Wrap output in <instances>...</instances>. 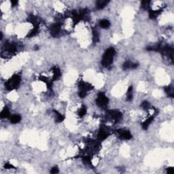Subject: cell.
<instances>
[{"label": "cell", "mask_w": 174, "mask_h": 174, "mask_svg": "<svg viewBox=\"0 0 174 174\" xmlns=\"http://www.w3.org/2000/svg\"><path fill=\"white\" fill-rule=\"evenodd\" d=\"M108 136L109 133L107 132V130L103 127H101L97 134L98 139H99L100 141H102V140H104V139H106Z\"/></svg>", "instance_id": "8"}, {"label": "cell", "mask_w": 174, "mask_h": 174, "mask_svg": "<svg viewBox=\"0 0 174 174\" xmlns=\"http://www.w3.org/2000/svg\"><path fill=\"white\" fill-rule=\"evenodd\" d=\"M108 3V1H103V0H102V1H99V2H97V8L98 10L103 9V8L105 7V6H106Z\"/></svg>", "instance_id": "15"}, {"label": "cell", "mask_w": 174, "mask_h": 174, "mask_svg": "<svg viewBox=\"0 0 174 174\" xmlns=\"http://www.w3.org/2000/svg\"><path fill=\"white\" fill-rule=\"evenodd\" d=\"M137 67H138V64H137V63H133L129 61H126V62L123 64V68H124V70L135 69V68H137Z\"/></svg>", "instance_id": "9"}, {"label": "cell", "mask_w": 174, "mask_h": 174, "mask_svg": "<svg viewBox=\"0 0 174 174\" xmlns=\"http://www.w3.org/2000/svg\"><path fill=\"white\" fill-rule=\"evenodd\" d=\"M107 116L114 120L115 122H118L122 118V114L118 111H114V110H110L107 112Z\"/></svg>", "instance_id": "5"}, {"label": "cell", "mask_w": 174, "mask_h": 174, "mask_svg": "<svg viewBox=\"0 0 174 174\" xmlns=\"http://www.w3.org/2000/svg\"><path fill=\"white\" fill-rule=\"evenodd\" d=\"M99 25L101 28L103 29H107L110 26V23L109 20L106 19L101 20L99 23Z\"/></svg>", "instance_id": "14"}, {"label": "cell", "mask_w": 174, "mask_h": 174, "mask_svg": "<svg viewBox=\"0 0 174 174\" xmlns=\"http://www.w3.org/2000/svg\"><path fill=\"white\" fill-rule=\"evenodd\" d=\"M20 80H21L20 76L17 75V74L14 75L12 78H10L5 83V86L6 88V89H8V91L14 90L19 86Z\"/></svg>", "instance_id": "2"}, {"label": "cell", "mask_w": 174, "mask_h": 174, "mask_svg": "<svg viewBox=\"0 0 174 174\" xmlns=\"http://www.w3.org/2000/svg\"><path fill=\"white\" fill-rule=\"evenodd\" d=\"M50 173L53 174L58 173H59V169H58L57 167H54L52 168V169L50 171Z\"/></svg>", "instance_id": "24"}, {"label": "cell", "mask_w": 174, "mask_h": 174, "mask_svg": "<svg viewBox=\"0 0 174 174\" xmlns=\"http://www.w3.org/2000/svg\"><path fill=\"white\" fill-rule=\"evenodd\" d=\"M54 112L56 114V120H57V122H61L64 120V119H65L64 116L62 115L61 113H59V112L56 111V110H54Z\"/></svg>", "instance_id": "17"}, {"label": "cell", "mask_w": 174, "mask_h": 174, "mask_svg": "<svg viewBox=\"0 0 174 174\" xmlns=\"http://www.w3.org/2000/svg\"><path fill=\"white\" fill-rule=\"evenodd\" d=\"M52 72H53V79L52 80H57L58 79L61 77V72H60V70H59V68H57V67H54V68H52Z\"/></svg>", "instance_id": "10"}, {"label": "cell", "mask_w": 174, "mask_h": 174, "mask_svg": "<svg viewBox=\"0 0 174 174\" xmlns=\"http://www.w3.org/2000/svg\"><path fill=\"white\" fill-rule=\"evenodd\" d=\"M167 173L169 174H172L174 173V169L173 167H169L167 169Z\"/></svg>", "instance_id": "26"}, {"label": "cell", "mask_w": 174, "mask_h": 174, "mask_svg": "<svg viewBox=\"0 0 174 174\" xmlns=\"http://www.w3.org/2000/svg\"><path fill=\"white\" fill-rule=\"evenodd\" d=\"M117 132L118 133L119 137L120 139L128 140V139H130L132 137V135H131V134H130V133L128 130L120 129V130H118Z\"/></svg>", "instance_id": "7"}, {"label": "cell", "mask_w": 174, "mask_h": 174, "mask_svg": "<svg viewBox=\"0 0 174 174\" xmlns=\"http://www.w3.org/2000/svg\"><path fill=\"white\" fill-rule=\"evenodd\" d=\"M61 24L59 23H55V24H53L52 26L50 27V34L52 35V36H57L59 33L61 32Z\"/></svg>", "instance_id": "6"}, {"label": "cell", "mask_w": 174, "mask_h": 174, "mask_svg": "<svg viewBox=\"0 0 174 174\" xmlns=\"http://www.w3.org/2000/svg\"><path fill=\"white\" fill-rule=\"evenodd\" d=\"M150 3V2H149V1H144V2H141V7L144 9L147 10V9H148V8H149Z\"/></svg>", "instance_id": "22"}, {"label": "cell", "mask_w": 174, "mask_h": 174, "mask_svg": "<svg viewBox=\"0 0 174 174\" xmlns=\"http://www.w3.org/2000/svg\"><path fill=\"white\" fill-rule=\"evenodd\" d=\"M20 120H21V117L19 115L14 114V115H12L11 116L10 122H12V124H16L20 121Z\"/></svg>", "instance_id": "11"}, {"label": "cell", "mask_w": 174, "mask_h": 174, "mask_svg": "<svg viewBox=\"0 0 174 174\" xmlns=\"http://www.w3.org/2000/svg\"><path fill=\"white\" fill-rule=\"evenodd\" d=\"M141 107H143L144 109H145V110H146V109H148V107H149V105H150V104H149V103L148 102V101H144V102L141 103Z\"/></svg>", "instance_id": "23"}, {"label": "cell", "mask_w": 174, "mask_h": 174, "mask_svg": "<svg viewBox=\"0 0 174 174\" xmlns=\"http://www.w3.org/2000/svg\"><path fill=\"white\" fill-rule=\"evenodd\" d=\"M5 169H14V167L12 164H10V163H6L4 165Z\"/></svg>", "instance_id": "25"}, {"label": "cell", "mask_w": 174, "mask_h": 174, "mask_svg": "<svg viewBox=\"0 0 174 174\" xmlns=\"http://www.w3.org/2000/svg\"><path fill=\"white\" fill-rule=\"evenodd\" d=\"M86 107L84 105H83V106H82V107L80 109V110H79L78 115L80 116V117H82V116H84L86 114Z\"/></svg>", "instance_id": "20"}, {"label": "cell", "mask_w": 174, "mask_h": 174, "mask_svg": "<svg viewBox=\"0 0 174 174\" xmlns=\"http://www.w3.org/2000/svg\"><path fill=\"white\" fill-rule=\"evenodd\" d=\"M126 97L127 100L130 101L133 99V87L129 86L128 91H127V94H126Z\"/></svg>", "instance_id": "18"}, {"label": "cell", "mask_w": 174, "mask_h": 174, "mask_svg": "<svg viewBox=\"0 0 174 174\" xmlns=\"http://www.w3.org/2000/svg\"><path fill=\"white\" fill-rule=\"evenodd\" d=\"M0 116H1V118H6L8 117L9 116H10L9 109L7 107H5L2 110V111L1 112Z\"/></svg>", "instance_id": "12"}, {"label": "cell", "mask_w": 174, "mask_h": 174, "mask_svg": "<svg viewBox=\"0 0 174 174\" xmlns=\"http://www.w3.org/2000/svg\"><path fill=\"white\" fill-rule=\"evenodd\" d=\"M153 119H154V117H153V116H150L149 118H148L147 120H145V121L143 122V124H142V126H143V128H144V129H147V128H148L149 125H150V124H151V122H152Z\"/></svg>", "instance_id": "16"}, {"label": "cell", "mask_w": 174, "mask_h": 174, "mask_svg": "<svg viewBox=\"0 0 174 174\" xmlns=\"http://www.w3.org/2000/svg\"><path fill=\"white\" fill-rule=\"evenodd\" d=\"M108 99L106 97L103 93H100L99 94L97 99H96V103L98 106L100 107L101 108H105L107 106L108 104Z\"/></svg>", "instance_id": "4"}, {"label": "cell", "mask_w": 174, "mask_h": 174, "mask_svg": "<svg viewBox=\"0 0 174 174\" xmlns=\"http://www.w3.org/2000/svg\"><path fill=\"white\" fill-rule=\"evenodd\" d=\"M11 4H12V6H15L18 4L17 1H11Z\"/></svg>", "instance_id": "27"}, {"label": "cell", "mask_w": 174, "mask_h": 174, "mask_svg": "<svg viewBox=\"0 0 174 174\" xmlns=\"http://www.w3.org/2000/svg\"><path fill=\"white\" fill-rule=\"evenodd\" d=\"M161 10H150L149 11V16L152 19H155L159 15Z\"/></svg>", "instance_id": "13"}, {"label": "cell", "mask_w": 174, "mask_h": 174, "mask_svg": "<svg viewBox=\"0 0 174 174\" xmlns=\"http://www.w3.org/2000/svg\"><path fill=\"white\" fill-rule=\"evenodd\" d=\"M165 90L166 93H167V95L169 97H173V87L169 86L166 87Z\"/></svg>", "instance_id": "19"}, {"label": "cell", "mask_w": 174, "mask_h": 174, "mask_svg": "<svg viewBox=\"0 0 174 174\" xmlns=\"http://www.w3.org/2000/svg\"><path fill=\"white\" fill-rule=\"evenodd\" d=\"M116 54L115 49L113 48H110L107 49L105 52L104 54L103 55L101 64L104 68H108L109 66L112 65L113 63V59Z\"/></svg>", "instance_id": "1"}, {"label": "cell", "mask_w": 174, "mask_h": 174, "mask_svg": "<svg viewBox=\"0 0 174 174\" xmlns=\"http://www.w3.org/2000/svg\"><path fill=\"white\" fill-rule=\"evenodd\" d=\"M99 33L97 31L94 30L93 31V40L94 42H97L99 41Z\"/></svg>", "instance_id": "21"}, {"label": "cell", "mask_w": 174, "mask_h": 174, "mask_svg": "<svg viewBox=\"0 0 174 174\" xmlns=\"http://www.w3.org/2000/svg\"><path fill=\"white\" fill-rule=\"evenodd\" d=\"M79 90V96L81 98H84L86 96L87 92H89V91L92 90L93 89V86H92L89 83L84 82H80L79 83L78 85Z\"/></svg>", "instance_id": "3"}]
</instances>
